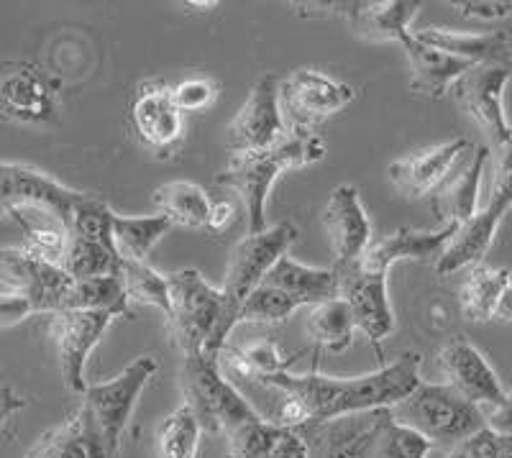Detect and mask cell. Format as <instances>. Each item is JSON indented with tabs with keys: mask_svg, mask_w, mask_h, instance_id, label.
I'll return each instance as SVG.
<instances>
[{
	"mask_svg": "<svg viewBox=\"0 0 512 458\" xmlns=\"http://www.w3.org/2000/svg\"><path fill=\"white\" fill-rule=\"evenodd\" d=\"M420 364V354L405 351L392 364L379 366L361 377H326L318 372L300 377L290 372L264 377L259 384L277 395V410L267 420L287 430H303L351 412L392 407L423 382Z\"/></svg>",
	"mask_w": 512,
	"mask_h": 458,
	"instance_id": "obj_1",
	"label": "cell"
},
{
	"mask_svg": "<svg viewBox=\"0 0 512 458\" xmlns=\"http://www.w3.org/2000/svg\"><path fill=\"white\" fill-rule=\"evenodd\" d=\"M308 458H428L431 443L392 418L390 407L351 412L295 430Z\"/></svg>",
	"mask_w": 512,
	"mask_h": 458,
	"instance_id": "obj_2",
	"label": "cell"
},
{
	"mask_svg": "<svg viewBox=\"0 0 512 458\" xmlns=\"http://www.w3.org/2000/svg\"><path fill=\"white\" fill-rule=\"evenodd\" d=\"M326 157V144L318 134H287L262 151L231 154V162L216 174V182L241 195L249 218V233L267 228V198L277 177L290 169H303Z\"/></svg>",
	"mask_w": 512,
	"mask_h": 458,
	"instance_id": "obj_3",
	"label": "cell"
},
{
	"mask_svg": "<svg viewBox=\"0 0 512 458\" xmlns=\"http://www.w3.org/2000/svg\"><path fill=\"white\" fill-rule=\"evenodd\" d=\"M169 333L185 356H221L231 333L223 323L221 287H213L198 269L167 274Z\"/></svg>",
	"mask_w": 512,
	"mask_h": 458,
	"instance_id": "obj_4",
	"label": "cell"
},
{
	"mask_svg": "<svg viewBox=\"0 0 512 458\" xmlns=\"http://www.w3.org/2000/svg\"><path fill=\"white\" fill-rule=\"evenodd\" d=\"M390 412L397 423L418 433L431 446L456 448L487 428L484 412L443 382H420L418 389L392 405Z\"/></svg>",
	"mask_w": 512,
	"mask_h": 458,
	"instance_id": "obj_5",
	"label": "cell"
},
{
	"mask_svg": "<svg viewBox=\"0 0 512 458\" xmlns=\"http://www.w3.org/2000/svg\"><path fill=\"white\" fill-rule=\"evenodd\" d=\"M180 389L185 405L192 410L200 428L208 433H221L226 438L241 425L262 418L259 410L241 395L239 387L223 377L218 356H185L180 369Z\"/></svg>",
	"mask_w": 512,
	"mask_h": 458,
	"instance_id": "obj_6",
	"label": "cell"
},
{
	"mask_svg": "<svg viewBox=\"0 0 512 458\" xmlns=\"http://www.w3.org/2000/svg\"><path fill=\"white\" fill-rule=\"evenodd\" d=\"M297 228L292 223H277L264 228L262 233H246L228 256L226 277H223V323L231 333L239 325V310L246 297L262 285L269 269L287 256V249L295 244Z\"/></svg>",
	"mask_w": 512,
	"mask_h": 458,
	"instance_id": "obj_7",
	"label": "cell"
},
{
	"mask_svg": "<svg viewBox=\"0 0 512 458\" xmlns=\"http://www.w3.org/2000/svg\"><path fill=\"white\" fill-rule=\"evenodd\" d=\"M157 372L159 364L152 356H139L118 377L108 379V382L88 384V389H85L82 407L90 412L108 458L118 456L123 430L131 423L141 392Z\"/></svg>",
	"mask_w": 512,
	"mask_h": 458,
	"instance_id": "obj_8",
	"label": "cell"
},
{
	"mask_svg": "<svg viewBox=\"0 0 512 458\" xmlns=\"http://www.w3.org/2000/svg\"><path fill=\"white\" fill-rule=\"evenodd\" d=\"M512 208V144L505 151H500V167L495 174V185L489 192V200L484 208L459 226L454 238L448 241L443 254L436 259V272L441 277L456 274L461 269H472L482 264L487 256L489 246L495 241L497 228L505 221L507 210Z\"/></svg>",
	"mask_w": 512,
	"mask_h": 458,
	"instance_id": "obj_9",
	"label": "cell"
},
{
	"mask_svg": "<svg viewBox=\"0 0 512 458\" xmlns=\"http://www.w3.org/2000/svg\"><path fill=\"white\" fill-rule=\"evenodd\" d=\"M82 198L85 192L62 185L41 169L0 162V223L18 213H39L70 228L72 213Z\"/></svg>",
	"mask_w": 512,
	"mask_h": 458,
	"instance_id": "obj_10",
	"label": "cell"
},
{
	"mask_svg": "<svg viewBox=\"0 0 512 458\" xmlns=\"http://www.w3.org/2000/svg\"><path fill=\"white\" fill-rule=\"evenodd\" d=\"M354 98V87L310 67L280 80V113L292 134H318V128L349 108Z\"/></svg>",
	"mask_w": 512,
	"mask_h": 458,
	"instance_id": "obj_11",
	"label": "cell"
},
{
	"mask_svg": "<svg viewBox=\"0 0 512 458\" xmlns=\"http://www.w3.org/2000/svg\"><path fill=\"white\" fill-rule=\"evenodd\" d=\"M59 93L52 77L26 59H0V121L54 126Z\"/></svg>",
	"mask_w": 512,
	"mask_h": 458,
	"instance_id": "obj_12",
	"label": "cell"
},
{
	"mask_svg": "<svg viewBox=\"0 0 512 458\" xmlns=\"http://www.w3.org/2000/svg\"><path fill=\"white\" fill-rule=\"evenodd\" d=\"M510 77L512 64H474L451 87L461 111L482 128L497 151L512 144V126L505 113V87Z\"/></svg>",
	"mask_w": 512,
	"mask_h": 458,
	"instance_id": "obj_13",
	"label": "cell"
},
{
	"mask_svg": "<svg viewBox=\"0 0 512 458\" xmlns=\"http://www.w3.org/2000/svg\"><path fill=\"white\" fill-rule=\"evenodd\" d=\"M300 16L341 18L359 39L397 41L410 34V21L420 11L418 0H323V3H295Z\"/></svg>",
	"mask_w": 512,
	"mask_h": 458,
	"instance_id": "obj_14",
	"label": "cell"
},
{
	"mask_svg": "<svg viewBox=\"0 0 512 458\" xmlns=\"http://www.w3.org/2000/svg\"><path fill=\"white\" fill-rule=\"evenodd\" d=\"M128 123L134 139L154 157H172L185 139V116L164 80L141 82L128 105Z\"/></svg>",
	"mask_w": 512,
	"mask_h": 458,
	"instance_id": "obj_15",
	"label": "cell"
},
{
	"mask_svg": "<svg viewBox=\"0 0 512 458\" xmlns=\"http://www.w3.org/2000/svg\"><path fill=\"white\" fill-rule=\"evenodd\" d=\"M290 134L280 113V77L267 72L251 87L249 98L228 123L226 141L231 154L262 151Z\"/></svg>",
	"mask_w": 512,
	"mask_h": 458,
	"instance_id": "obj_16",
	"label": "cell"
},
{
	"mask_svg": "<svg viewBox=\"0 0 512 458\" xmlns=\"http://www.w3.org/2000/svg\"><path fill=\"white\" fill-rule=\"evenodd\" d=\"M113 315L93 313V310H59L52 315V336L57 343L59 372H62L64 387L85 395V366H88L93 348L98 346L105 331L111 328Z\"/></svg>",
	"mask_w": 512,
	"mask_h": 458,
	"instance_id": "obj_17",
	"label": "cell"
},
{
	"mask_svg": "<svg viewBox=\"0 0 512 458\" xmlns=\"http://www.w3.org/2000/svg\"><path fill=\"white\" fill-rule=\"evenodd\" d=\"M0 285L34 302L36 313H59L72 287V277L57 264L24 249H0Z\"/></svg>",
	"mask_w": 512,
	"mask_h": 458,
	"instance_id": "obj_18",
	"label": "cell"
},
{
	"mask_svg": "<svg viewBox=\"0 0 512 458\" xmlns=\"http://www.w3.org/2000/svg\"><path fill=\"white\" fill-rule=\"evenodd\" d=\"M438 366H441L443 379H446L443 384L454 387L461 397L474 402L482 412L495 410L505 400L507 389L502 387L500 377L487 361V356L469 338H451L438 354Z\"/></svg>",
	"mask_w": 512,
	"mask_h": 458,
	"instance_id": "obj_19",
	"label": "cell"
},
{
	"mask_svg": "<svg viewBox=\"0 0 512 458\" xmlns=\"http://www.w3.org/2000/svg\"><path fill=\"white\" fill-rule=\"evenodd\" d=\"M336 269V267H333ZM338 297L349 305L354 323L372 343L384 341L395 333V310H392L387 277L361 272L356 264L336 269Z\"/></svg>",
	"mask_w": 512,
	"mask_h": 458,
	"instance_id": "obj_20",
	"label": "cell"
},
{
	"mask_svg": "<svg viewBox=\"0 0 512 458\" xmlns=\"http://www.w3.org/2000/svg\"><path fill=\"white\" fill-rule=\"evenodd\" d=\"M323 228L333 251V267H351L372 244V221H369L361 195L354 185L333 187L323 208Z\"/></svg>",
	"mask_w": 512,
	"mask_h": 458,
	"instance_id": "obj_21",
	"label": "cell"
},
{
	"mask_svg": "<svg viewBox=\"0 0 512 458\" xmlns=\"http://www.w3.org/2000/svg\"><path fill=\"white\" fill-rule=\"evenodd\" d=\"M474 151L469 139H451L431 149L415 151L410 157L395 159L387 169L390 182L408 198H431L433 192L454 174V169Z\"/></svg>",
	"mask_w": 512,
	"mask_h": 458,
	"instance_id": "obj_22",
	"label": "cell"
},
{
	"mask_svg": "<svg viewBox=\"0 0 512 458\" xmlns=\"http://www.w3.org/2000/svg\"><path fill=\"white\" fill-rule=\"evenodd\" d=\"M459 226H438L436 231H418V228H397L387 236L377 238L359 256L356 267L367 274L387 277L397 261H431L443 254L448 241L454 238Z\"/></svg>",
	"mask_w": 512,
	"mask_h": 458,
	"instance_id": "obj_23",
	"label": "cell"
},
{
	"mask_svg": "<svg viewBox=\"0 0 512 458\" xmlns=\"http://www.w3.org/2000/svg\"><path fill=\"white\" fill-rule=\"evenodd\" d=\"M489 157V146L477 149L454 169V174L431 195L433 215L441 226H464L479 205V190H482L484 164Z\"/></svg>",
	"mask_w": 512,
	"mask_h": 458,
	"instance_id": "obj_24",
	"label": "cell"
},
{
	"mask_svg": "<svg viewBox=\"0 0 512 458\" xmlns=\"http://www.w3.org/2000/svg\"><path fill=\"white\" fill-rule=\"evenodd\" d=\"M415 39L425 47H433L443 54L472 64H510L512 39L507 31H489V34H466L454 29H428L413 31Z\"/></svg>",
	"mask_w": 512,
	"mask_h": 458,
	"instance_id": "obj_25",
	"label": "cell"
},
{
	"mask_svg": "<svg viewBox=\"0 0 512 458\" xmlns=\"http://www.w3.org/2000/svg\"><path fill=\"white\" fill-rule=\"evenodd\" d=\"M405 54L410 59V90L425 98H443V95L454 87V82L459 80L464 72H469L474 67L472 62H464V59H456L451 54H443L433 47H425L410 31L405 39L400 41Z\"/></svg>",
	"mask_w": 512,
	"mask_h": 458,
	"instance_id": "obj_26",
	"label": "cell"
},
{
	"mask_svg": "<svg viewBox=\"0 0 512 458\" xmlns=\"http://www.w3.org/2000/svg\"><path fill=\"white\" fill-rule=\"evenodd\" d=\"M264 285H272L280 292H285L297 308H305V305L313 308V305L336 300L338 297L336 269L308 267V264H300V261L290 259V256H282L269 269V274L264 277Z\"/></svg>",
	"mask_w": 512,
	"mask_h": 458,
	"instance_id": "obj_27",
	"label": "cell"
},
{
	"mask_svg": "<svg viewBox=\"0 0 512 458\" xmlns=\"http://www.w3.org/2000/svg\"><path fill=\"white\" fill-rule=\"evenodd\" d=\"M26 458H108L90 412L80 405L72 418L41 435Z\"/></svg>",
	"mask_w": 512,
	"mask_h": 458,
	"instance_id": "obj_28",
	"label": "cell"
},
{
	"mask_svg": "<svg viewBox=\"0 0 512 458\" xmlns=\"http://www.w3.org/2000/svg\"><path fill=\"white\" fill-rule=\"evenodd\" d=\"M152 200L154 205H157L159 215H164L172 226L198 228V231H205V228H208L213 200H210L205 187H200L198 182H164V185H159L157 190L152 192Z\"/></svg>",
	"mask_w": 512,
	"mask_h": 458,
	"instance_id": "obj_29",
	"label": "cell"
},
{
	"mask_svg": "<svg viewBox=\"0 0 512 458\" xmlns=\"http://www.w3.org/2000/svg\"><path fill=\"white\" fill-rule=\"evenodd\" d=\"M305 331L313 341L315 348L328 351V354H344L354 343V315H351L349 305L341 297L328 302H320L308 310L305 318Z\"/></svg>",
	"mask_w": 512,
	"mask_h": 458,
	"instance_id": "obj_30",
	"label": "cell"
},
{
	"mask_svg": "<svg viewBox=\"0 0 512 458\" xmlns=\"http://www.w3.org/2000/svg\"><path fill=\"white\" fill-rule=\"evenodd\" d=\"M172 223L164 215H118L113 213V244L121 261H146L157 241L172 231Z\"/></svg>",
	"mask_w": 512,
	"mask_h": 458,
	"instance_id": "obj_31",
	"label": "cell"
},
{
	"mask_svg": "<svg viewBox=\"0 0 512 458\" xmlns=\"http://www.w3.org/2000/svg\"><path fill=\"white\" fill-rule=\"evenodd\" d=\"M62 310H93V313H108L113 318H128L131 315L121 274L118 277L72 279V287L64 297Z\"/></svg>",
	"mask_w": 512,
	"mask_h": 458,
	"instance_id": "obj_32",
	"label": "cell"
},
{
	"mask_svg": "<svg viewBox=\"0 0 512 458\" xmlns=\"http://www.w3.org/2000/svg\"><path fill=\"white\" fill-rule=\"evenodd\" d=\"M510 277L512 274L507 269L487 267L484 261L469 269V277L461 287V310L466 318L472 323H489L495 318L497 302Z\"/></svg>",
	"mask_w": 512,
	"mask_h": 458,
	"instance_id": "obj_33",
	"label": "cell"
},
{
	"mask_svg": "<svg viewBox=\"0 0 512 458\" xmlns=\"http://www.w3.org/2000/svg\"><path fill=\"white\" fill-rule=\"evenodd\" d=\"M123 261L113 249L85 241V238L70 236L67 251H64L62 269L72 279H93V277H118Z\"/></svg>",
	"mask_w": 512,
	"mask_h": 458,
	"instance_id": "obj_34",
	"label": "cell"
},
{
	"mask_svg": "<svg viewBox=\"0 0 512 458\" xmlns=\"http://www.w3.org/2000/svg\"><path fill=\"white\" fill-rule=\"evenodd\" d=\"M123 290H126L128 305H146L157 308L167 318L169 313V285L167 274L149 267V261H123L121 267Z\"/></svg>",
	"mask_w": 512,
	"mask_h": 458,
	"instance_id": "obj_35",
	"label": "cell"
},
{
	"mask_svg": "<svg viewBox=\"0 0 512 458\" xmlns=\"http://www.w3.org/2000/svg\"><path fill=\"white\" fill-rule=\"evenodd\" d=\"M200 423L190 407L182 402L175 412L159 423L157 456L159 458H195L200 446Z\"/></svg>",
	"mask_w": 512,
	"mask_h": 458,
	"instance_id": "obj_36",
	"label": "cell"
},
{
	"mask_svg": "<svg viewBox=\"0 0 512 458\" xmlns=\"http://www.w3.org/2000/svg\"><path fill=\"white\" fill-rule=\"evenodd\" d=\"M67 233L116 251V244H113V210L93 192H85V198L77 203Z\"/></svg>",
	"mask_w": 512,
	"mask_h": 458,
	"instance_id": "obj_37",
	"label": "cell"
},
{
	"mask_svg": "<svg viewBox=\"0 0 512 458\" xmlns=\"http://www.w3.org/2000/svg\"><path fill=\"white\" fill-rule=\"evenodd\" d=\"M295 310H300L285 292H280L272 285H259L244 300L239 310V323H264L277 325L285 323Z\"/></svg>",
	"mask_w": 512,
	"mask_h": 458,
	"instance_id": "obj_38",
	"label": "cell"
},
{
	"mask_svg": "<svg viewBox=\"0 0 512 458\" xmlns=\"http://www.w3.org/2000/svg\"><path fill=\"white\" fill-rule=\"evenodd\" d=\"M280 435V425L269 423L267 418H256L226 435L228 453L231 458H264Z\"/></svg>",
	"mask_w": 512,
	"mask_h": 458,
	"instance_id": "obj_39",
	"label": "cell"
},
{
	"mask_svg": "<svg viewBox=\"0 0 512 458\" xmlns=\"http://www.w3.org/2000/svg\"><path fill=\"white\" fill-rule=\"evenodd\" d=\"M218 95H221V85L210 77H187L180 85L172 87V98H175L182 116L208 111L210 105L218 100Z\"/></svg>",
	"mask_w": 512,
	"mask_h": 458,
	"instance_id": "obj_40",
	"label": "cell"
},
{
	"mask_svg": "<svg viewBox=\"0 0 512 458\" xmlns=\"http://www.w3.org/2000/svg\"><path fill=\"white\" fill-rule=\"evenodd\" d=\"M461 18L469 21H500L512 16V0H464V3H451Z\"/></svg>",
	"mask_w": 512,
	"mask_h": 458,
	"instance_id": "obj_41",
	"label": "cell"
},
{
	"mask_svg": "<svg viewBox=\"0 0 512 458\" xmlns=\"http://www.w3.org/2000/svg\"><path fill=\"white\" fill-rule=\"evenodd\" d=\"M31 315H39L34 308V302L24 295H16V292L0 290V331H8V328H16L24 320H29Z\"/></svg>",
	"mask_w": 512,
	"mask_h": 458,
	"instance_id": "obj_42",
	"label": "cell"
},
{
	"mask_svg": "<svg viewBox=\"0 0 512 458\" xmlns=\"http://www.w3.org/2000/svg\"><path fill=\"white\" fill-rule=\"evenodd\" d=\"M497 451H500V435L495 430L482 428L472 438L459 443L448 458H497Z\"/></svg>",
	"mask_w": 512,
	"mask_h": 458,
	"instance_id": "obj_43",
	"label": "cell"
},
{
	"mask_svg": "<svg viewBox=\"0 0 512 458\" xmlns=\"http://www.w3.org/2000/svg\"><path fill=\"white\" fill-rule=\"evenodd\" d=\"M264 458H308V446H305L303 435L282 428V435Z\"/></svg>",
	"mask_w": 512,
	"mask_h": 458,
	"instance_id": "obj_44",
	"label": "cell"
},
{
	"mask_svg": "<svg viewBox=\"0 0 512 458\" xmlns=\"http://www.w3.org/2000/svg\"><path fill=\"white\" fill-rule=\"evenodd\" d=\"M484 423H487L489 430H495L497 435H512V387L507 389L502 405L484 412Z\"/></svg>",
	"mask_w": 512,
	"mask_h": 458,
	"instance_id": "obj_45",
	"label": "cell"
},
{
	"mask_svg": "<svg viewBox=\"0 0 512 458\" xmlns=\"http://www.w3.org/2000/svg\"><path fill=\"white\" fill-rule=\"evenodd\" d=\"M26 407V397H21L16 389L0 387V430L6 428L8 420Z\"/></svg>",
	"mask_w": 512,
	"mask_h": 458,
	"instance_id": "obj_46",
	"label": "cell"
},
{
	"mask_svg": "<svg viewBox=\"0 0 512 458\" xmlns=\"http://www.w3.org/2000/svg\"><path fill=\"white\" fill-rule=\"evenodd\" d=\"M236 221V210H233L231 203H213V210H210L208 218V233H226L228 228Z\"/></svg>",
	"mask_w": 512,
	"mask_h": 458,
	"instance_id": "obj_47",
	"label": "cell"
},
{
	"mask_svg": "<svg viewBox=\"0 0 512 458\" xmlns=\"http://www.w3.org/2000/svg\"><path fill=\"white\" fill-rule=\"evenodd\" d=\"M495 318L502 320V323L512 325V277H510V282H507L505 290H502L500 302H497Z\"/></svg>",
	"mask_w": 512,
	"mask_h": 458,
	"instance_id": "obj_48",
	"label": "cell"
},
{
	"mask_svg": "<svg viewBox=\"0 0 512 458\" xmlns=\"http://www.w3.org/2000/svg\"><path fill=\"white\" fill-rule=\"evenodd\" d=\"M497 458H512V435H500V451Z\"/></svg>",
	"mask_w": 512,
	"mask_h": 458,
	"instance_id": "obj_49",
	"label": "cell"
},
{
	"mask_svg": "<svg viewBox=\"0 0 512 458\" xmlns=\"http://www.w3.org/2000/svg\"><path fill=\"white\" fill-rule=\"evenodd\" d=\"M187 8H216L218 3H213V0H210V3H185Z\"/></svg>",
	"mask_w": 512,
	"mask_h": 458,
	"instance_id": "obj_50",
	"label": "cell"
}]
</instances>
